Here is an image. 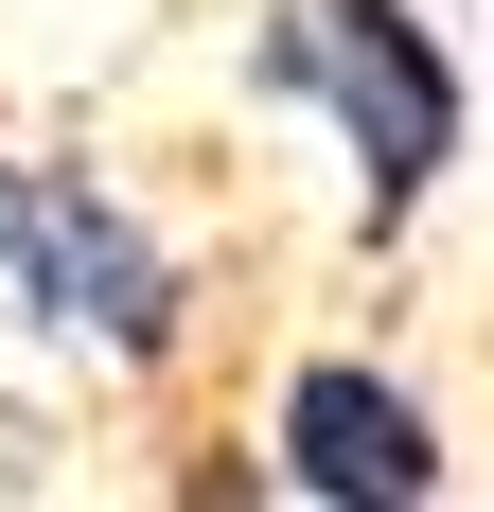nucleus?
Masks as SVG:
<instances>
[{
    "mask_svg": "<svg viewBox=\"0 0 494 512\" xmlns=\"http://www.w3.org/2000/svg\"><path fill=\"white\" fill-rule=\"evenodd\" d=\"M0 318H36V336H71L106 371H159L195 336V265L124 212V177H89V159H0Z\"/></svg>",
    "mask_w": 494,
    "mask_h": 512,
    "instance_id": "1",
    "label": "nucleus"
},
{
    "mask_svg": "<svg viewBox=\"0 0 494 512\" xmlns=\"http://www.w3.org/2000/svg\"><path fill=\"white\" fill-rule=\"evenodd\" d=\"M265 89L283 106H318L353 142V212L371 230H406V212L442 195V159H459V53L406 18V0H283L265 18Z\"/></svg>",
    "mask_w": 494,
    "mask_h": 512,
    "instance_id": "2",
    "label": "nucleus"
},
{
    "mask_svg": "<svg viewBox=\"0 0 494 512\" xmlns=\"http://www.w3.org/2000/svg\"><path fill=\"white\" fill-rule=\"evenodd\" d=\"M283 495H389V512H424V495H442L424 389L371 371V354H318V371L283 389Z\"/></svg>",
    "mask_w": 494,
    "mask_h": 512,
    "instance_id": "3",
    "label": "nucleus"
}]
</instances>
